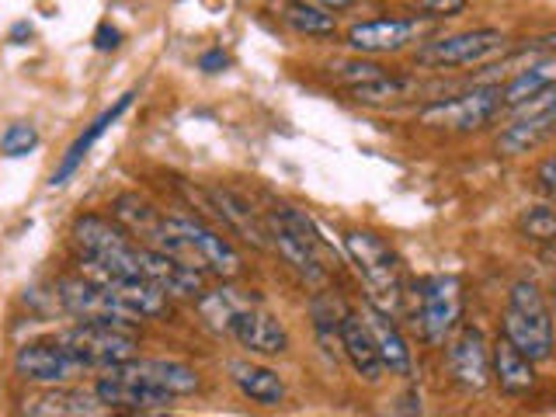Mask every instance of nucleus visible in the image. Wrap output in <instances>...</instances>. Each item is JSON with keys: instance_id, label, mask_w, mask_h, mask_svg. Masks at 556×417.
<instances>
[{"instance_id": "f257e3e1", "label": "nucleus", "mask_w": 556, "mask_h": 417, "mask_svg": "<svg viewBox=\"0 0 556 417\" xmlns=\"http://www.w3.org/2000/svg\"><path fill=\"white\" fill-rule=\"evenodd\" d=\"M504 338H508L521 355L532 358V362H546L553 355V313L539 292L535 282H515L508 292V306H504Z\"/></svg>"}, {"instance_id": "f03ea898", "label": "nucleus", "mask_w": 556, "mask_h": 417, "mask_svg": "<svg viewBox=\"0 0 556 417\" xmlns=\"http://www.w3.org/2000/svg\"><path fill=\"white\" fill-rule=\"evenodd\" d=\"M268 237L275 243V251L286 257V265L300 271L309 286H324L327 282V265L320 257V237L317 226L309 223L303 208L278 202L268 216Z\"/></svg>"}, {"instance_id": "7ed1b4c3", "label": "nucleus", "mask_w": 556, "mask_h": 417, "mask_svg": "<svg viewBox=\"0 0 556 417\" xmlns=\"http://www.w3.org/2000/svg\"><path fill=\"white\" fill-rule=\"evenodd\" d=\"M136 324H98V320H80L74 327L60 330L56 338L66 352H74L91 372H104L112 365H122L136 358L139 352V338H136Z\"/></svg>"}, {"instance_id": "20e7f679", "label": "nucleus", "mask_w": 556, "mask_h": 417, "mask_svg": "<svg viewBox=\"0 0 556 417\" xmlns=\"http://www.w3.org/2000/svg\"><path fill=\"white\" fill-rule=\"evenodd\" d=\"M344 251L352 257L355 271L362 275V282L369 286L372 303L390 313L400 300V278H404V268H400V257L393 254V248L369 230H348Z\"/></svg>"}, {"instance_id": "39448f33", "label": "nucleus", "mask_w": 556, "mask_h": 417, "mask_svg": "<svg viewBox=\"0 0 556 417\" xmlns=\"http://www.w3.org/2000/svg\"><path fill=\"white\" fill-rule=\"evenodd\" d=\"M508 52V35L501 28H469L442 39L421 42L414 52V63L425 70H452V66H483Z\"/></svg>"}, {"instance_id": "423d86ee", "label": "nucleus", "mask_w": 556, "mask_h": 417, "mask_svg": "<svg viewBox=\"0 0 556 417\" xmlns=\"http://www.w3.org/2000/svg\"><path fill=\"white\" fill-rule=\"evenodd\" d=\"M497 112H504L501 87L497 84H473L466 94L452 98H434L428 101L417 122L428 129H448V132H473L483 129L486 122H494Z\"/></svg>"}, {"instance_id": "0eeeda50", "label": "nucleus", "mask_w": 556, "mask_h": 417, "mask_svg": "<svg viewBox=\"0 0 556 417\" xmlns=\"http://www.w3.org/2000/svg\"><path fill=\"white\" fill-rule=\"evenodd\" d=\"M74 240L84 251V257L98 261V265L109 268L112 275L143 278V268H139V243H132V237L122 230L118 223L104 216H80L74 223Z\"/></svg>"}, {"instance_id": "6e6552de", "label": "nucleus", "mask_w": 556, "mask_h": 417, "mask_svg": "<svg viewBox=\"0 0 556 417\" xmlns=\"http://www.w3.org/2000/svg\"><path fill=\"white\" fill-rule=\"evenodd\" d=\"M170 223H174V230H178V237L185 243L188 265L195 271H213V275H223V278H237L243 271L240 251L219 230L205 226L195 216H170Z\"/></svg>"}, {"instance_id": "1a4fd4ad", "label": "nucleus", "mask_w": 556, "mask_h": 417, "mask_svg": "<svg viewBox=\"0 0 556 417\" xmlns=\"http://www.w3.org/2000/svg\"><path fill=\"white\" fill-rule=\"evenodd\" d=\"M463 317V289L456 275H431L417 292V324L431 344H445Z\"/></svg>"}, {"instance_id": "9d476101", "label": "nucleus", "mask_w": 556, "mask_h": 417, "mask_svg": "<svg viewBox=\"0 0 556 417\" xmlns=\"http://www.w3.org/2000/svg\"><path fill=\"white\" fill-rule=\"evenodd\" d=\"M431 28V17H372V22H358L348 28V49L355 56H387V52L421 42Z\"/></svg>"}, {"instance_id": "9b49d317", "label": "nucleus", "mask_w": 556, "mask_h": 417, "mask_svg": "<svg viewBox=\"0 0 556 417\" xmlns=\"http://www.w3.org/2000/svg\"><path fill=\"white\" fill-rule=\"evenodd\" d=\"M14 372L28 382H39V387H66L70 379L87 376L91 369H87L74 352H66L56 338H49V341H28L17 348Z\"/></svg>"}, {"instance_id": "f8f14e48", "label": "nucleus", "mask_w": 556, "mask_h": 417, "mask_svg": "<svg viewBox=\"0 0 556 417\" xmlns=\"http://www.w3.org/2000/svg\"><path fill=\"white\" fill-rule=\"evenodd\" d=\"M553 132H556V87H549V91L526 104H518L511 126L497 136V150L508 156L529 153L539 143H546Z\"/></svg>"}, {"instance_id": "ddd939ff", "label": "nucleus", "mask_w": 556, "mask_h": 417, "mask_svg": "<svg viewBox=\"0 0 556 417\" xmlns=\"http://www.w3.org/2000/svg\"><path fill=\"white\" fill-rule=\"evenodd\" d=\"M56 300L60 306L77 320H98V324H136L132 313L115 303L101 286H94L84 275H66L56 282Z\"/></svg>"}, {"instance_id": "4468645a", "label": "nucleus", "mask_w": 556, "mask_h": 417, "mask_svg": "<svg viewBox=\"0 0 556 417\" xmlns=\"http://www.w3.org/2000/svg\"><path fill=\"white\" fill-rule=\"evenodd\" d=\"M445 365L456 387L480 393L491 382V348L480 327H463L445 341Z\"/></svg>"}, {"instance_id": "2eb2a0df", "label": "nucleus", "mask_w": 556, "mask_h": 417, "mask_svg": "<svg viewBox=\"0 0 556 417\" xmlns=\"http://www.w3.org/2000/svg\"><path fill=\"white\" fill-rule=\"evenodd\" d=\"M112 372L118 379H129V382H143V387H153L167 396H188L202 387L199 372L191 369L185 362H174V358H129L122 365H112Z\"/></svg>"}, {"instance_id": "dca6fc26", "label": "nucleus", "mask_w": 556, "mask_h": 417, "mask_svg": "<svg viewBox=\"0 0 556 417\" xmlns=\"http://www.w3.org/2000/svg\"><path fill=\"white\" fill-rule=\"evenodd\" d=\"M139 268H143L147 282L161 289L167 300H199V295L205 292L202 271L167 257L164 251L143 248V243H139Z\"/></svg>"}, {"instance_id": "f3484780", "label": "nucleus", "mask_w": 556, "mask_h": 417, "mask_svg": "<svg viewBox=\"0 0 556 417\" xmlns=\"http://www.w3.org/2000/svg\"><path fill=\"white\" fill-rule=\"evenodd\" d=\"M230 338H237L240 348H248L254 355H286L289 352V330L286 324L268 313L265 306L243 309L230 327Z\"/></svg>"}, {"instance_id": "a211bd4d", "label": "nucleus", "mask_w": 556, "mask_h": 417, "mask_svg": "<svg viewBox=\"0 0 556 417\" xmlns=\"http://www.w3.org/2000/svg\"><path fill=\"white\" fill-rule=\"evenodd\" d=\"M362 320H365V327H369V334L376 341L382 369H390L393 376H414V355L407 348V338L400 334V327L393 324V313L379 309L376 303H365Z\"/></svg>"}, {"instance_id": "6ab92c4d", "label": "nucleus", "mask_w": 556, "mask_h": 417, "mask_svg": "<svg viewBox=\"0 0 556 417\" xmlns=\"http://www.w3.org/2000/svg\"><path fill=\"white\" fill-rule=\"evenodd\" d=\"M338 344L344 358L352 362V369L358 372V379H365L369 387H376V382L382 379V358L376 352V341L369 334V327H365V320L358 317V313L348 309L341 317V327H338Z\"/></svg>"}, {"instance_id": "aec40b11", "label": "nucleus", "mask_w": 556, "mask_h": 417, "mask_svg": "<svg viewBox=\"0 0 556 417\" xmlns=\"http://www.w3.org/2000/svg\"><path fill=\"white\" fill-rule=\"evenodd\" d=\"M132 91L129 94H122L115 104H112V109H104L94 122H91V126H87L77 139H74V147H70L66 150V156H63V161H60V167L56 170H52V178H49V185L52 188H60V185H66L70 178H74V174H77V167L84 164V156L87 153H91V147L98 143V139L104 136V132H109L112 126H115V122L122 118V115H126L129 112V104H132Z\"/></svg>"}, {"instance_id": "412c9836", "label": "nucleus", "mask_w": 556, "mask_h": 417, "mask_svg": "<svg viewBox=\"0 0 556 417\" xmlns=\"http://www.w3.org/2000/svg\"><path fill=\"white\" fill-rule=\"evenodd\" d=\"M491 376L504 396H526L535 390V362L521 355L508 338H497L491 348Z\"/></svg>"}, {"instance_id": "4be33fe9", "label": "nucleus", "mask_w": 556, "mask_h": 417, "mask_svg": "<svg viewBox=\"0 0 556 417\" xmlns=\"http://www.w3.org/2000/svg\"><path fill=\"white\" fill-rule=\"evenodd\" d=\"M549 87H556V56H535L529 60V66L515 70V74L501 84V101H504V109L515 112L518 104L539 98L543 91H549Z\"/></svg>"}, {"instance_id": "5701e85b", "label": "nucleus", "mask_w": 556, "mask_h": 417, "mask_svg": "<svg viewBox=\"0 0 556 417\" xmlns=\"http://www.w3.org/2000/svg\"><path fill=\"white\" fill-rule=\"evenodd\" d=\"M213 195V205H216V213L223 216V223L230 226L233 233H240L248 243H254V248H268V226L257 219V213H254V205L243 199V195H237V191H230V188H213L208 191Z\"/></svg>"}, {"instance_id": "b1692460", "label": "nucleus", "mask_w": 556, "mask_h": 417, "mask_svg": "<svg viewBox=\"0 0 556 417\" xmlns=\"http://www.w3.org/2000/svg\"><path fill=\"white\" fill-rule=\"evenodd\" d=\"M230 379L233 387L254 400V404L261 407H278L286 400V382L282 376H278L275 369H268V365H254V362H230Z\"/></svg>"}, {"instance_id": "393cba45", "label": "nucleus", "mask_w": 556, "mask_h": 417, "mask_svg": "<svg viewBox=\"0 0 556 417\" xmlns=\"http://www.w3.org/2000/svg\"><path fill=\"white\" fill-rule=\"evenodd\" d=\"M425 94H428V87L410 74H382L379 80L362 84L352 91L358 104H372V109H396V104H407Z\"/></svg>"}, {"instance_id": "a878e982", "label": "nucleus", "mask_w": 556, "mask_h": 417, "mask_svg": "<svg viewBox=\"0 0 556 417\" xmlns=\"http://www.w3.org/2000/svg\"><path fill=\"white\" fill-rule=\"evenodd\" d=\"M104 407L94 390H56L42 393L28 404V417H101Z\"/></svg>"}, {"instance_id": "bb28decb", "label": "nucleus", "mask_w": 556, "mask_h": 417, "mask_svg": "<svg viewBox=\"0 0 556 417\" xmlns=\"http://www.w3.org/2000/svg\"><path fill=\"white\" fill-rule=\"evenodd\" d=\"M251 306H257V295H248V292L230 289V286L199 295V313L205 317V324L213 330H226V334H230V327L240 313L251 309Z\"/></svg>"}, {"instance_id": "cd10ccee", "label": "nucleus", "mask_w": 556, "mask_h": 417, "mask_svg": "<svg viewBox=\"0 0 556 417\" xmlns=\"http://www.w3.org/2000/svg\"><path fill=\"white\" fill-rule=\"evenodd\" d=\"M115 219H118V226L126 230L129 237H139V243H147V237L153 233V226L161 223V213L147 202V199H139V195H118L115 199Z\"/></svg>"}, {"instance_id": "c85d7f7f", "label": "nucleus", "mask_w": 556, "mask_h": 417, "mask_svg": "<svg viewBox=\"0 0 556 417\" xmlns=\"http://www.w3.org/2000/svg\"><path fill=\"white\" fill-rule=\"evenodd\" d=\"M282 22H286L292 31L306 35V39H330V35L338 31L334 14H324V11H317V8L295 4V0L282 11Z\"/></svg>"}, {"instance_id": "c756f323", "label": "nucleus", "mask_w": 556, "mask_h": 417, "mask_svg": "<svg viewBox=\"0 0 556 417\" xmlns=\"http://www.w3.org/2000/svg\"><path fill=\"white\" fill-rule=\"evenodd\" d=\"M518 233L526 240H539V243L556 240V208H549V205L526 208V213L518 216Z\"/></svg>"}, {"instance_id": "7c9ffc66", "label": "nucleus", "mask_w": 556, "mask_h": 417, "mask_svg": "<svg viewBox=\"0 0 556 417\" xmlns=\"http://www.w3.org/2000/svg\"><path fill=\"white\" fill-rule=\"evenodd\" d=\"M330 74H334V80L338 84H344L348 91H355V87H362V84H372V80H379L382 74H390V70H382L376 60H348V63H338V66H330Z\"/></svg>"}, {"instance_id": "2f4dec72", "label": "nucleus", "mask_w": 556, "mask_h": 417, "mask_svg": "<svg viewBox=\"0 0 556 417\" xmlns=\"http://www.w3.org/2000/svg\"><path fill=\"white\" fill-rule=\"evenodd\" d=\"M35 143H39V129H35L31 122H14V126H8V132L0 136V153L25 156L35 150Z\"/></svg>"}, {"instance_id": "473e14b6", "label": "nucleus", "mask_w": 556, "mask_h": 417, "mask_svg": "<svg viewBox=\"0 0 556 417\" xmlns=\"http://www.w3.org/2000/svg\"><path fill=\"white\" fill-rule=\"evenodd\" d=\"M469 4H473V0H417V8H421L431 22H439V17H456Z\"/></svg>"}, {"instance_id": "72a5a7b5", "label": "nucleus", "mask_w": 556, "mask_h": 417, "mask_svg": "<svg viewBox=\"0 0 556 417\" xmlns=\"http://www.w3.org/2000/svg\"><path fill=\"white\" fill-rule=\"evenodd\" d=\"M535 188L543 191V195L556 199V153H549L546 161L535 167Z\"/></svg>"}, {"instance_id": "f704fd0d", "label": "nucleus", "mask_w": 556, "mask_h": 417, "mask_svg": "<svg viewBox=\"0 0 556 417\" xmlns=\"http://www.w3.org/2000/svg\"><path fill=\"white\" fill-rule=\"evenodd\" d=\"M94 46L101 49V52H112V49H118L122 46V31L115 28V25H98V31H94Z\"/></svg>"}, {"instance_id": "c9c22d12", "label": "nucleus", "mask_w": 556, "mask_h": 417, "mask_svg": "<svg viewBox=\"0 0 556 417\" xmlns=\"http://www.w3.org/2000/svg\"><path fill=\"white\" fill-rule=\"evenodd\" d=\"M295 4H306V8H317L324 14H341L355 4V0H295Z\"/></svg>"}, {"instance_id": "e433bc0d", "label": "nucleus", "mask_w": 556, "mask_h": 417, "mask_svg": "<svg viewBox=\"0 0 556 417\" xmlns=\"http://www.w3.org/2000/svg\"><path fill=\"white\" fill-rule=\"evenodd\" d=\"M199 63H202L205 74H219V70H226V63H230V60H226V52H223V49H208Z\"/></svg>"}, {"instance_id": "4c0bfd02", "label": "nucleus", "mask_w": 556, "mask_h": 417, "mask_svg": "<svg viewBox=\"0 0 556 417\" xmlns=\"http://www.w3.org/2000/svg\"><path fill=\"white\" fill-rule=\"evenodd\" d=\"M25 35H31V25H14V31H11V42H22L25 39Z\"/></svg>"}, {"instance_id": "58836bf2", "label": "nucleus", "mask_w": 556, "mask_h": 417, "mask_svg": "<svg viewBox=\"0 0 556 417\" xmlns=\"http://www.w3.org/2000/svg\"><path fill=\"white\" fill-rule=\"evenodd\" d=\"M543 257H546V261H553V265H556V240H549V243H546V248H543Z\"/></svg>"}, {"instance_id": "ea45409f", "label": "nucleus", "mask_w": 556, "mask_h": 417, "mask_svg": "<svg viewBox=\"0 0 556 417\" xmlns=\"http://www.w3.org/2000/svg\"><path fill=\"white\" fill-rule=\"evenodd\" d=\"M136 417H181V414H136Z\"/></svg>"}]
</instances>
